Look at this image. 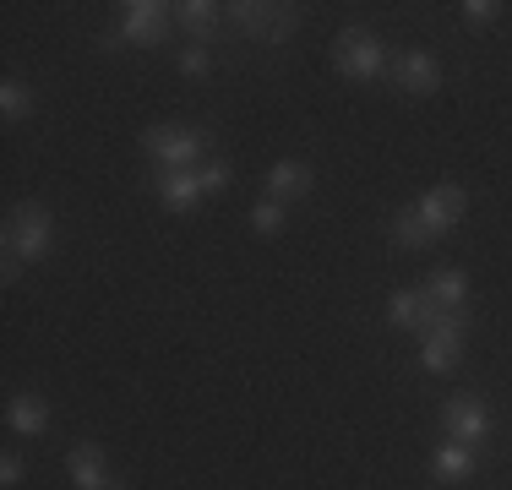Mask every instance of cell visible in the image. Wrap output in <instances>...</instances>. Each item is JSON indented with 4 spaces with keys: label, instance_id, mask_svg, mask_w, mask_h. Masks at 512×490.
<instances>
[{
    "label": "cell",
    "instance_id": "cell-1",
    "mask_svg": "<svg viewBox=\"0 0 512 490\" xmlns=\"http://www.w3.org/2000/svg\"><path fill=\"white\" fill-rule=\"evenodd\" d=\"M224 186H229L224 158H202L197 169H158V202H164L169 213H191L202 196H213Z\"/></svg>",
    "mask_w": 512,
    "mask_h": 490
},
{
    "label": "cell",
    "instance_id": "cell-2",
    "mask_svg": "<svg viewBox=\"0 0 512 490\" xmlns=\"http://www.w3.org/2000/svg\"><path fill=\"white\" fill-rule=\"evenodd\" d=\"M142 147L158 169H197L207 153V131L197 126H148L142 131Z\"/></svg>",
    "mask_w": 512,
    "mask_h": 490
},
{
    "label": "cell",
    "instance_id": "cell-3",
    "mask_svg": "<svg viewBox=\"0 0 512 490\" xmlns=\"http://www.w3.org/2000/svg\"><path fill=\"white\" fill-rule=\"evenodd\" d=\"M50 240H55L50 207H44V202H22V207H11L6 251L17 256V262H44V256H50Z\"/></svg>",
    "mask_w": 512,
    "mask_h": 490
},
{
    "label": "cell",
    "instance_id": "cell-4",
    "mask_svg": "<svg viewBox=\"0 0 512 490\" xmlns=\"http://www.w3.org/2000/svg\"><path fill=\"white\" fill-rule=\"evenodd\" d=\"M333 66L344 71V77H355V82H371V77H382L387 49H382V39H371L365 28H344L333 39Z\"/></svg>",
    "mask_w": 512,
    "mask_h": 490
},
{
    "label": "cell",
    "instance_id": "cell-5",
    "mask_svg": "<svg viewBox=\"0 0 512 490\" xmlns=\"http://www.w3.org/2000/svg\"><path fill=\"white\" fill-rule=\"evenodd\" d=\"M169 11L175 6H164V0H126L120 6V33L115 39L120 44H137V49H158L164 44V33H169ZM109 39V44H115Z\"/></svg>",
    "mask_w": 512,
    "mask_h": 490
},
{
    "label": "cell",
    "instance_id": "cell-6",
    "mask_svg": "<svg viewBox=\"0 0 512 490\" xmlns=\"http://www.w3.org/2000/svg\"><path fill=\"white\" fill-rule=\"evenodd\" d=\"M458 343H463V316H431L420 333V365L431 376H447L458 365Z\"/></svg>",
    "mask_w": 512,
    "mask_h": 490
},
{
    "label": "cell",
    "instance_id": "cell-7",
    "mask_svg": "<svg viewBox=\"0 0 512 490\" xmlns=\"http://www.w3.org/2000/svg\"><path fill=\"white\" fill-rule=\"evenodd\" d=\"M235 11V22L251 33V39H289L295 33V22H300V11L295 6H262V0H240V6H229Z\"/></svg>",
    "mask_w": 512,
    "mask_h": 490
},
{
    "label": "cell",
    "instance_id": "cell-8",
    "mask_svg": "<svg viewBox=\"0 0 512 490\" xmlns=\"http://www.w3.org/2000/svg\"><path fill=\"white\" fill-rule=\"evenodd\" d=\"M442 425H447V441H463V447H480V441L491 436V414H485V403H480V398H469V392L447 398Z\"/></svg>",
    "mask_w": 512,
    "mask_h": 490
},
{
    "label": "cell",
    "instance_id": "cell-9",
    "mask_svg": "<svg viewBox=\"0 0 512 490\" xmlns=\"http://www.w3.org/2000/svg\"><path fill=\"white\" fill-rule=\"evenodd\" d=\"M463 207H469V196H463L458 186H431L414 202V213H420V224H425V235H447V229H458V218H463Z\"/></svg>",
    "mask_w": 512,
    "mask_h": 490
},
{
    "label": "cell",
    "instance_id": "cell-10",
    "mask_svg": "<svg viewBox=\"0 0 512 490\" xmlns=\"http://www.w3.org/2000/svg\"><path fill=\"white\" fill-rule=\"evenodd\" d=\"M398 88L404 93H436L442 88V66H436V55L404 49V55H398Z\"/></svg>",
    "mask_w": 512,
    "mask_h": 490
},
{
    "label": "cell",
    "instance_id": "cell-11",
    "mask_svg": "<svg viewBox=\"0 0 512 490\" xmlns=\"http://www.w3.org/2000/svg\"><path fill=\"white\" fill-rule=\"evenodd\" d=\"M66 474L77 490H109V474H104V447H93V441H82V447L66 452Z\"/></svg>",
    "mask_w": 512,
    "mask_h": 490
},
{
    "label": "cell",
    "instance_id": "cell-12",
    "mask_svg": "<svg viewBox=\"0 0 512 490\" xmlns=\"http://www.w3.org/2000/svg\"><path fill=\"white\" fill-rule=\"evenodd\" d=\"M425 300H431L436 316H463V300H469V284H463L458 267H442V273L425 284Z\"/></svg>",
    "mask_w": 512,
    "mask_h": 490
},
{
    "label": "cell",
    "instance_id": "cell-13",
    "mask_svg": "<svg viewBox=\"0 0 512 490\" xmlns=\"http://www.w3.org/2000/svg\"><path fill=\"white\" fill-rule=\"evenodd\" d=\"M311 191V169L295 164V158H278L273 169H267V196L273 202H295V196Z\"/></svg>",
    "mask_w": 512,
    "mask_h": 490
},
{
    "label": "cell",
    "instance_id": "cell-14",
    "mask_svg": "<svg viewBox=\"0 0 512 490\" xmlns=\"http://www.w3.org/2000/svg\"><path fill=\"white\" fill-rule=\"evenodd\" d=\"M431 300H425V289H398L393 300H387V322L393 327H414V333H425V322H431Z\"/></svg>",
    "mask_w": 512,
    "mask_h": 490
},
{
    "label": "cell",
    "instance_id": "cell-15",
    "mask_svg": "<svg viewBox=\"0 0 512 490\" xmlns=\"http://www.w3.org/2000/svg\"><path fill=\"white\" fill-rule=\"evenodd\" d=\"M6 425H11L17 436H44V425H50V403L33 398V392H22V398H11Z\"/></svg>",
    "mask_w": 512,
    "mask_h": 490
},
{
    "label": "cell",
    "instance_id": "cell-16",
    "mask_svg": "<svg viewBox=\"0 0 512 490\" xmlns=\"http://www.w3.org/2000/svg\"><path fill=\"white\" fill-rule=\"evenodd\" d=\"M431 469L442 485H453V480H469V474L480 469V458H474V447H463V441H447V447H436Z\"/></svg>",
    "mask_w": 512,
    "mask_h": 490
},
{
    "label": "cell",
    "instance_id": "cell-17",
    "mask_svg": "<svg viewBox=\"0 0 512 490\" xmlns=\"http://www.w3.org/2000/svg\"><path fill=\"white\" fill-rule=\"evenodd\" d=\"M175 11H180V28L197 33V44L218 28V6H213V0H186V6H175Z\"/></svg>",
    "mask_w": 512,
    "mask_h": 490
},
{
    "label": "cell",
    "instance_id": "cell-18",
    "mask_svg": "<svg viewBox=\"0 0 512 490\" xmlns=\"http://www.w3.org/2000/svg\"><path fill=\"white\" fill-rule=\"evenodd\" d=\"M393 240L404 245V251H420V245L431 240V235H425V224H420V213H414V207H404V213L393 218Z\"/></svg>",
    "mask_w": 512,
    "mask_h": 490
},
{
    "label": "cell",
    "instance_id": "cell-19",
    "mask_svg": "<svg viewBox=\"0 0 512 490\" xmlns=\"http://www.w3.org/2000/svg\"><path fill=\"white\" fill-rule=\"evenodd\" d=\"M28 109H33V93L22 88L17 77H6V82H0V115H6V120H22Z\"/></svg>",
    "mask_w": 512,
    "mask_h": 490
},
{
    "label": "cell",
    "instance_id": "cell-20",
    "mask_svg": "<svg viewBox=\"0 0 512 490\" xmlns=\"http://www.w3.org/2000/svg\"><path fill=\"white\" fill-rule=\"evenodd\" d=\"M251 229H256V235H278V229H284V202H273V196L256 202L251 207Z\"/></svg>",
    "mask_w": 512,
    "mask_h": 490
},
{
    "label": "cell",
    "instance_id": "cell-21",
    "mask_svg": "<svg viewBox=\"0 0 512 490\" xmlns=\"http://www.w3.org/2000/svg\"><path fill=\"white\" fill-rule=\"evenodd\" d=\"M180 71H186V77H207V71H213V55H207V44H191L186 55H180Z\"/></svg>",
    "mask_w": 512,
    "mask_h": 490
},
{
    "label": "cell",
    "instance_id": "cell-22",
    "mask_svg": "<svg viewBox=\"0 0 512 490\" xmlns=\"http://www.w3.org/2000/svg\"><path fill=\"white\" fill-rule=\"evenodd\" d=\"M502 17V6L496 0H463V22H474V28H485V22Z\"/></svg>",
    "mask_w": 512,
    "mask_h": 490
},
{
    "label": "cell",
    "instance_id": "cell-23",
    "mask_svg": "<svg viewBox=\"0 0 512 490\" xmlns=\"http://www.w3.org/2000/svg\"><path fill=\"white\" fill-rule=\"evenodd\" d=\"M0 485H6V490H11V485H22V458H17V452H11L6 463H0Z\"/></svg>",
    "mask_w": 512,
    "mask_h": 490
}]
</instances>
